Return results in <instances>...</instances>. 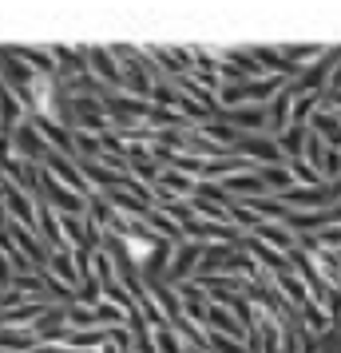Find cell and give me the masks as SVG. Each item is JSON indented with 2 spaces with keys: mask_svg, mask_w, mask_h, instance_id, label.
Segmentation results:
<instances>
[{
  "mask_svg": "<svg viewBox=\"0 0 341 353\" xmlns=\"http://www.w3.org/2000/svg\"><path fill=\"white\" fill-rule=\"evenodd\" d=\"M195 262H198V246H179V258H175V274L191 270Z\"/></svg>",
  "mask_w": 341,
  "mask_h": 353,
  "instance_id": "3",
  "label": "cell"
},
{
  "mask_svg": "<svg viewBox=\"0 0 341 353\" xmlns=\"http://www.w3.org/2000/svg\"><path fill=\"white\" fill-rule=\"evenodd\" d=\"M123 250H127V258L135 262V266H143V262H151V254L159 250L151 239H135V234H123Z\"/></svg>",
  "mask_w": 341,
  "mask_h": 353,
  "instance_id": "1",
  "label": "cell"
},
{
  "mask_svg": "<svg viewBox=\"0 0 341 353\" xmlns=\"http://www.w3.org/2000/svg\"><path fill=\"white\" fill-rule=\"evenodd\" d=\"M313 262H318V270L329 278V286L341 290V254H329V250H318L313 254Z\"/></svg>",
  "mask_w": 341,
  "mask_h": 353,
  "instance_id": "2",
  "label": "cell"
}]
</instances>
